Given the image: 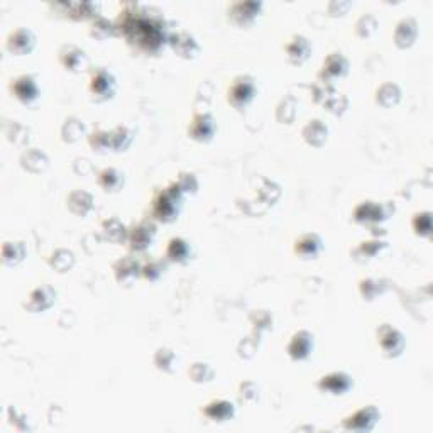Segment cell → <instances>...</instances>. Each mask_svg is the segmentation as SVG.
Masks as SVG:
<instances>
[{"label":"cell","mask_w":433,"mask_h":433,"mask_svg":"<svg viewBox=\"0 0 433 433\" xmlns=\"http://www.w3.org/2000/svg\"><path fill=\"white\" fill-rule=\"evenodd\" d=\"M239 400L243 403H256L259 400V388H257L256 382L252 381H244L239 386Z\"/></svg>","instance_id":"cell-48"},{"label":"cell","mask_w":433,"mask_h":433,"mask_svg":"<svg viewBox=\"0 0 433 433\" xmlns=\"http://www.w3.org/2000/svg\"><path fill=\"white\" fill-rule=\"evenodd\" d=\"M315 337L310 330H298L291 335L288 342V356L293 361H307L313 354Z\"/></svg>","instance_id":"cell-17"},{"label":"cell","mask_w":433,"mask_h":433,"mask_svg":"<svg viewBox=\"0 0 433 433\" xmlns=\"http://www.w3.org/2000/svg\"><path fill=\"white\" fill-rule=\"evenodd\" d=\"M88 144L93 151L97 153H108L112 151V140H111V131H104V129H95L88 134Z\"/></svg>","instance_id":"cell-41"},{"label":"cell","mask_w":433,"mask_h":433,"mask_svg":"<svg viewBox=\"0 0 433 433\" xmlns=\"http://www.w3.org/2000/svg\"><path fill=\"white\" fill-rule=\"evenodd\" d=\"M296 107H298V102H296L295 97L286 95L279 102L278 108H276V119L281 124H291L296 117Z\"/></svg>","instance_id":"cell-42"},{"label":"cell","mask_w":433,"mask_h":433,"mask_svg":"<svg viewBox=\"0 0 433 433\" xmlns=\"http://www.w3.org/2000/svg\"><path fill=\"white\" fill-rule=\"evenodd\" d=\"M156 237V224L153 218H144V220L132 224L129 227L127 243L132 252L139 254V252L147 251L154 243Z\"/></svg>","instance_id":"cell-7"},{"label":"cell","mask_w":433,"mask_h":433,"mask_svg":"<svg viewBox=\"0 0 433 433\" xmlns=\"http://www.w3.org/2000/svg\"><path fill=\"white\" fill-rule=\"evenodd\" d=\"M377 27H379V21H377V17L374 14L368 13V14H362L361 17L357 19L354 31H356V34L361 39H368L376 33Z\"/></svg>","instance_id":"cell-43"},{"label":"cell","mask_w":433,"mask_h":433,"mask_svg":"<svg viewBox=\"0 0 433 433\" xmlns=\"http://www.w3.org/2000/svg\"><path fill=\"white\" fill-rule=\"evenodd\" d=\"M391 213H395V206L389 204H381V202H361L356 209H354L352 218L361 225H370V227H376V225L382 224V222L388 220L391 217Z\"/></svg>","instance_id":"cell-4"},{"label":"cell","mask_w":433,"mask_h":433,"mask_svg":"<svg viewBox=\"0 0 433 433\" xmlns=\"http://www.w3.org/2000/svg\"><path fill=\"white\" fill-rule=\"evenodd\" d=\"M349 60L342 53H330L329 56L323 60L322 70L318 73L320 81H327V83H334L335 80H341L349 73Z\"/></svg>","instance_id":"cell-16"},{"label":"cell","mask_w":433,"mask_h":433,"mask_svg":"<svg viewBox=\"0 0 433 433\" xmlns=\"http://www.w3.org/2000/svg\"><path fill=\"white\" fill-rule=\"evenodd\" d=\"M418 33H420V27H418V22H416V19L403 17L395 27L393 39H395V44L398 46V48L408 49L415 44V41L418 39Z\"/></svg>","instance_id":"cell-21"},{"label":"cell","mask_w":433,"mask_h":433,"mask_svg":"<svg viewBox=\"0 0 433 433\" xmlns=\"http://www.w3.org/2000/svg\"><path fill=\"white\" fill-rule=\"evenodd\" d=\"M102 234L105 240L112 244H122L127 240L129 227L122 224V220L117 217H111L102 222Z\"/></svg>","instance_id":"cell-32"},{"label":"cell","mask_w":433,"mask_h":433,"mask_svg":"<svg viewBox=\"0 0 433 433\" xmlns=\"http://www.w3.org/2000/svg\"><path fill=\"white\" fill-rule=\"evenodd\" d=\"M376 337L382 356L388 359L400 357L407 349V337L403 335V332L389 325V323H382L376 330Z\"/></svg>","instance_id":"cell-6"},{"label":"cell","mask_w":433,"mask_h":433,"mask_svg":"<svg viewBox=\"0 0 433 433\" xmlns=\"http://www.w3.org/2000/svg\"><path fill=\"white\" fill-rule=\"evenodd\" d=\"M19 163H21L22 170L33 174L44 173L49 168L48 154L42 149H39V147H27L24 153L21 154V158H19Z\"/></svg>","instance_id":"cell-24"},{"label":"cell","mask_w":433,"mask_h":433,"mask_svg":"<svg viewBox=\"0 0 433 433\" xmlns=\"http://www.w3.org/2000/svg\"><path fill=\"white\" fill-rule=\"evenodd\" d=\"M350 7H352V3L345 2V0H338V2L334 0V2H330L329 6H327V10H329L332 17H337V15H344Z\"/></svg>","instance_id":"cell-50"},{"label":"cell","mask_w":433,"mask_h":433,"mask_svg":"<svg viewBox=\"0 0 433 433\" xmlns=\"http://www.w3.org/2000/svg\"><path fill=\"white\" fill-rule=\"evenodd\" d=\"M303 139H305L307 144L313 147H322L323 144L327 142L329 139V126H327L323 120L320 119H311L308 120V124L303 127L302 131Z\"/></svg>","instance_id":"cell-27"},{"label":"cell","mask_w":433,"mask_h":433,"mask_svg":"<svg viewBox=\"0 0 433 433\" xmlns=\"http://www.w3.org/2000/svg\"><path fill=\"white\" fill-rule=\"evenodd\" d=\"M48 263L54 271L68 272L70 269L75 266V254L66 247H58L48 257Z\"/></svg>","instance_id":"cell-38"},{"label":"cell","mask_w":433,"mask_h":433,"mask_svg":"<svg viewBox=\"0 0 433 433\" xmlns=\"http://www.w3.org/2000/svg\"><path fill=\"white\" fill-rule=\"evenodd\" d=\"M142 272V264L136 256H124L114 264V276L122 286H132Z\"/></svg>","instance_id":"cell-18"},{"label":"cell","mask_w":433,"mask_h":433,"mask_svg":"<svg viewBox=\"0 0 433 433\" xmlns=\"http://www.w3.org/2000/svg\"><path fill=\"white\" fill-rule=\"evenodd\" d=\"M174 53L183 60H193L198 53H200V44H198L197 38L188 31H178V33H171L170 42Z\"/></svg>","instance_id":"cell-19"},{"label":"cell","mask_w":433,"mask_h":433,"mask_svg":"<svg viewBox=\"0 0 433 433\" xmlns=\"http://www.w3.org/2000/svg\"><path fill=\"white\" fill-rule=\"evenodd\" d=\"M193 257L191 244L183 237H173L166 245V261L174 264H186Z\"/></svg>","instance_id":"cell-26"},{"label":"cell","mask_w":433,"mask_h":433,"mask_svg":"<svg viewBox=\"0 0 433 433\" xmlns=\"http://www.w3.org/2000/svg\"><path fill=\"white\" fill-rule=\"evenodd\" d=\"M166 271V263L163 259H149L147 263L142 264V278L151 281V283H154V281H158L159 278H161L163 275H165Z\"/></svg>","instance_id":"cell-46"},{"label":"cell","mask_w":433,"mask_h":433,"mask_svg":"<svg viewBox=\"0 0 433 433\" xmlns=\"http://www.w3.org/2000/svg\"><path fill=\"white\" fill-rule=\"evenodd\" d=\"M111 140H112V151L115 153H122L131 147V144L134 142V131L126 124H120V126L114 127L111 131Z\"/></svg>","instance_id":"cell-35"},{"label":"cell","mask_w":433,"mask_h":433,"mask_svg":"<svg viewBox=\"0 0 433 433\" xmlns=\"http://www.w3.org/2000/svg\"><path fill=\"white\" fill-rule=\"evenodd\" d=\"M115 26L117 33L139 53L156 56L170 42L171 34L166 17L144 3H124L115 19Z\"/></svg>","instance_id":"cell-1"},{"label":"cell","mask_w":433,"mask_h":433,"mask_svg":"<svg viewBox=\"0 0 433 433\" xmlns=\"http://www.w3.org/2000/svg\"><path fill=\"white\" fill-rule=\"evenodd\" d=\"M263 7L264 3L257 0H239L229 6L227 19L237 27H249L254 24L256 19L263 13Z\"/></svg>","instance_id":"cell-8"},{"label":"cell","mask_w":433,"mask_h":433,"mask_svg":"<svg viewBox=\"0 0 433 433\" xmlns=\"http://www.w3.org/2000/svg\"><path fill=\"white\" fill-rule=\"evenodd\" d=\"M311 51H313V46H311L310 39L302 36V34H293L284 44V53H286L288 61L291 65L307 63L308 58L311 56Z\"/></svg>","instance_id":"cell-20"},{"label":"cell","mask_w":433,"mask_h":433,"mask_svg":"<svg viewBox=\"0 0 433 433\" xmlns=\"http://www.w3.org/2000/svg\"><path fill=\"white\" fill-rule=\"evenodd\" d=\"M202 411L209 420L224 423V421L232 420L236 416V405L229 400H213L209 405H205Z\"/></svg>","instance_id":"cell-25"},{"label":"cell","mask_w":433,"mask_h":433,"mask_svg":"<svg viewBox=\"0 0 433 433\" xmlns=\"http://www.w3.org/2000/svg\"><path fill=\"white\" fill-rule=\"evenodd\" d=\"M58 7L65 9L66 17L73 19V21H85V19H93L99 15V3L93 2L60 3Z\"/></svg>","instance_id":"cell-29"},{"label":"cell","mask_w":433,"mask_h":433,"mask_svg":"<svg viewBox=\"0 0 433 433\" xmlns=\"http://www.w3.org/2000/svg\"><path fill=\"white\" fill-rule=\"evenodd\" d=\"M183 200H185V193L179 190L177 183H170L154 193L153 202H151V217L159 224H171L179 217Z\"/></svg>","instance_id":"cell-2"},{"label":"cell","mask_w":433,"mask_h":433,"mask_svg":"<svg viewBox=\"0 0 433 433\" xmlns=\"http://www.w3.org/2000/svg\"><path fill=\"white\" fill-rule=\"evenodd\" d=\"M411 227L415 230L416 236L430 237L432 234V213L430 212H418L415 213L411 220Z\"/></svg>","instance_id":"cell-47"},{"label":"cell","mask_w":433,"mask_h":433,"mask_svg":"<svg viewBox=\"0 0 433 433\" xmlns=\"http://www.w3.org/2000/svg\"><path fill=\"white\" fill-rule=\"evenodd\" d=\"M66 206L76 217H87L95 209V198L87 190H73L66 198Z\"/></svg>","instance_id":"cell-22"},{"label":"cell","mask_w":433,"mask_h":433,"mask_svg":"<svg viewBox=\"0 0 433 433\" xmlns=\"http://www.w3.org/2000/svg\"><path fill=\"white\" fill-rule=\"evenodd\" d=\"M6 136L15 146H26L31 139V131L19 120H13L6 126Z\"/></svg>","instance_id":"cell-40"},{"label":"cell","mask_w":433,"mask_h":433,"mask_svg":"<svg viewBox=\"0 0 433 433\" xmlns=\"http://www.w3.org/2000/svg\"><path fill=\"white\" fill-rule=\"evenodd\" d=\"M379 420H381L379 408L374 407V405H368V407H362L361 409H357V411H354L352 415L344 418V428L345 430L361 433L373 432Z\"/></svg>","instance_id":"cell-9"},{"label":"cell","mask_w":433,"mask_h":433,"mask_svg":"<svg viewBox=\"0 0 433 433\" xmlns=\"http://www.w3.org/2000/svg\"><path fill=\"white\" fill-rule=\"evenodd\" d=\"M117 26L114 21L104 17V15H97L90 22V36L99 39V41H105L108 38L117 36Z\"/></svg>","instance_id":"cell-34"},{"label":"cell","mask_w":433,"mask_h":433,"mask_svg":"<svg viewBox=\"0 0 433 433\" xmlns=\"http://www.w3.org/2000/svg\"><path fill=\"white\" fill-rule=\"evenodd\" d=\"M10 93L24 105H34L41 97V88H39L38 80L33 75H19L15 76L10 83Z\"/></svg>","instance_id":"cell-11"},{"label":"cell","mask_w":433,"mask_h":433,"mask_svg":"<svg viewBox=\"0 0 433 433\" xmlns=\"http://www.w3.org/2000/svg\"><path fill=\"white\" fill-rule=\"evenodd\" d=\"M174 183L179 186V190L186 195H195L198 191V188H200V181H198L197 174L191 173V171H181V173H178L177 179H174Z\"/></svg>","instance_id":"cell-45"},{"label":"cell","mask_w":433,"mask_h":433,"mask_svg":"<svg viewBox=\"0 0 433 433\" xmlns=\"http://www.w3.org/2000/svg\"><path fill=\"white\" fill-rule=\"evenodd\" d=\"M188 377L195 384H206V382H210L215 377V369L209 362H193L188 369Z\"/></svg>","instance_id":"cell-39"},{"label":"cell","mask_w":433,"mask_h":433,"mask_svg":"<svg viewBox=\"0 0 433 433\" xmlns=\"http://www.w3.org/2000/svg\"><path fill=\"white\" fill-rule=\"evenodd\" d=\"M354 379L350 374L344 373V370H334V373L327 374V376L320 377L318 389L322 393L332 396H342L352 389Z\"/></svg>","instance_id":"cell-14"},{"label":"cell","mask_w":433,"mask_h":433,"mask_svg":"<svg viewBox=\"0 0 433 433\" xmlns=\"http://www.w3.org/2000/svg\"><path fill=\"white\" fill-rule=\"evenodd\" d=\"M88 92L92 100H95V102L111 100L117 92V80L114 73L111 70L104 68V66L93 70L92 75H90Z\"/></svg>","instance_id":"cell-5"},{"label":"cell","mask_w":433,"mask_h":433,"mask_svg":"<svg viewBox=\"0 0 433 433\" xmlns=\"http://www.w3.org/2000/svg\"><path fill=\"white\" fill-rule=\"evenodd\" d=\"M34 46H36V36L27 27H17V29L10 31L7 36L6 48L7 51L14 56H26V54L33 53Z\"/></svg>","instance_id":"cell-13"},{"label":"cell","mask_w":433,"mask_h":433,"mask_svg":"<svg viewBox=\"0 0 433 433\" xmlns=\"http://www.w3.org/2000/svg\"><path fill=\"white\" fill-rule=\"evenodd\" d=\"M58 60L66 72L80 73L87 70L88 66V54L85 49H81L76 44H63L58 51Z\"/></svg>","instance_id":"cell-15"},{"label":"cell","mask_w":433,"mask_h":433,"mask_svg":"<svg viewBox=\"0 0 433 433\" xmlns=\"http://www.w3.org/2000/svg\"><path fill=\"white\" fill-rule=\"evenodd\" d=\"M344 99H345V97L342 95V93L335 92L334 95H332L330 99L327 100V102L323 104V105H325V107L329 108L332 114H337L338 115V114H342V112H345L347 105H349V102H342L341 104V100H344Z\"/></svg>","instance_id":"cell-49"},{"label":"cell","mask_w":433,"mask_h":433,"mask_svg":"<svg viewBox=\"0 0 433 433\" xmlns=\"http://www.w3.org/2000/svg\"><path fill=\"white\" fill-rule=\"evenodd\" d=\"M386 247H388V244L381 239L364 240V243H361L356 249H354L352 257L357 263H368V261L374 259L377 254H381Z\"/></svg>","instance_id":"cell-33"},{"label":"cell","mask_w":433,"mask_h":433,"mask_svg":"<svg viewBox=\"0 0 433 433\" xmlns=\"http://www.w3.org/2000/svg\"><path fill=\"white\" fill-rule=\"evenodd\" d=\"M359 291H361V296L368 302H373L376 300L377 296L382 295L384 291V286L379 279H374V278H366L359 281Z\"/></svg>","instance_id":"cell-44"},{"label":"cell","mask_w":433,"mask_h":433,"mask_svg":"<svg viewBox=\"0 0 433 433\" xmlns=\"http://www.w3.org/2000/svg\"><path fill=\"white\" fill-rule=\"evenodd\" d=\"M257 85L251 75H239L232 80L227 90V102L237 111H243L256 99Z\"/></svg>","instance_id":"cell-3"},{"label":"cell","mask_w":433,"mask_h":433,"mask_svg":"<svg viewBox=\"0 0 433 433\" xmlns=\"http://www.w3.org/2000/svg\"><path fill=\"white\" fill-rule=\"evenodd\" d=\"M97 181H99L100 188H102L105 193H117L124 188L126 185V177L120 170H117L114 166L104 168L99 174H97Z\"/></svg>","instance_id":"cell-28"},{"label":"cell","mask_w":433,"mask_h":433,"mask_svg":"<svg viewBox=\"0 0 433 433\" xmlns=\"http://www.w3.org/2000/svg\"><path fill=\"white\" fill-rule=\"evenodd\" d=\"M85 134H87V126L78 117H68L63 122V126H61V139L68 144L76 142Z\"/></svg>","instance_id":"cell-37"},{"label":"cell","mask_w":433,"mask_h":433,"mask_svg":"<svg viewBox=\"0 0 433 433\" xmlns=\"http://www.w3.org/2000/svg\"><path fill=\"white\" fill-rule=\"evenodd\" d=\"M376 104L382 108H393L403 99V92H401L400 85L393 83V81H386L379 88L376 90Z\"/></svg>","instance_id":"cell-30"},{"label":"cell","mask_w":433,"mask_h":433,"mask_svg":"<svg viewBox=\"0 0 433 433\" xmlns=\"http://www.w3.org/2000/svg\"><path fill=\"white\" fill-rule=\"evenodd\" d=\"M217 120L209 112H198L191 117L188 126V138L197 142H210L217 134Z\"/></svg>","instance_id":"cell-10"},{"label":"cell","mask_w":433,"mask_h":433,"mask_svg":"<svg viewBox=\"0 0 433 433\" xmlns=\"http://www.w3.org/2000/svg\"><path fill=\"white\" fill-rule=\"evenodd\" d=\"M56 298L58 293L51 284H39L27 295L24 308L29 313H42L56 303Z\"/></svg>","instance_id":"cell-12"},{"label":"cell","mask_w":433,"mask_h":433,"mask_svg":"<svg viewBox=\"0 0 433 433\" xmlns=\"http://www.w3.org/2000/svg\"><path fill=\"white\" fill-rule=\"evenodd\" d=\"M154 366L156 369L165 374H173L178 368V356L170 347H159L154 354Z\"/></svg>","instance_id":"cell-36"},{"label":"cell","mask_w":433,"mask_h":433,"mask_svg":"<svg viewBox=\"0 0 433 433\" xmlns=\"http://www.w3.org/2000/svg\"><path fill=\"white\" fill-rule=\"evenodd\" d=\"M27 256V247L22 240H6L2 245V263L6 266H19Z\"/></svg>","instance_id":"cell-31"},{"label":"cell","mask_w":433,"mask_h":433,"mask_svg":"<svg viewBox=\"0 0 433 433\" xmlns=\"http://www.w3.org/2000/svg\"><path fill=\"white\" fill-rule=\"evenodd\" d=\"M293 251L303 259H315L323 251V240L317 232H307L295 240Z\"/></svg>","instance_id":"cell-23"}]
</instances>
